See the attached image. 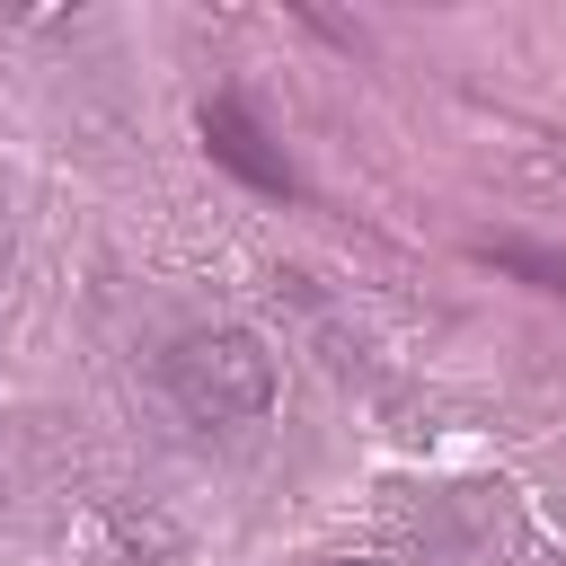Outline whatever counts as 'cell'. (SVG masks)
<instances>
[{
  "label": "cell",
  "instance_id": "obj_1",
  "mask_svg": "<svg viewBox=\"0 0 566 566\" xmlns=\"http://www.w3.org/2000/svg\"><path fill=\"white\" fill-rule=\"evenodd\" d=\"M159 380H168L177 416H195V424H248V416H265V398H274V363H265L256 336H239V327H195V336H177L168 363H159Z\"/></svg>",
  "mask_w": 566,
  "mask_h": 566
},
{
  "label": "cell",
  "instance_id": "obj_4",
  "mask_svg": "<svg viewBox=\"0 0 566 566\" xmlns=\"http://www.w3.org/2000/svg\"><path fill=\"white\" fill-rule=\"evenodd\" d=\"M327 566H371V557H327Z\"/></svg>",
  "mask_w": 566,
  "mask_h": 566
},
{
  "label": "cell",
  "instance_id": "obj_2",
  "mask_svg": "<svg viewBox=\"0 0 566 566\" xmlns=\"http://www.w3.org/2000/svg\"><path fill=\"white\" fill-rule=\"evenodd\" d=\"M195 133H203V150H212L230 177H248L256 195H292V168H283V150L265 142V124H256L239 97H212V106L195 115Z\"/></svg>",
  "mask_w": 566,
  "mask_h": 566
},
{
  "label": "cell",
  "instance_id": "obj_3",
  "mask_svg": "<svg viewBox=\"0 0 566 566\" xmlns=\"http://www.w3.org/2000/svg\"><path fill=\"white\" fill-rule=\"evenodd\" d=\"M478 256H486V265H504V274H522V283H539V292H566V248H531V239H486Z\"/></svg>",
  "mask_w": 566,
  "mask_h": 566
}]
</instances>
